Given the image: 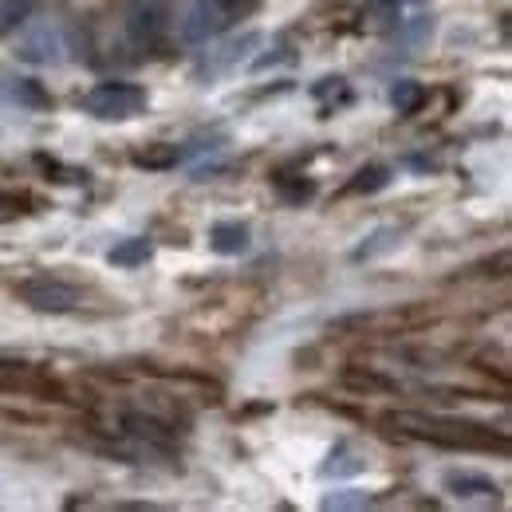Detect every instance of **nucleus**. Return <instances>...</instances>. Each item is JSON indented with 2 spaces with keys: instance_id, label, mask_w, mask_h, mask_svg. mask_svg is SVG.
Segmentation results:
<instances>
[{
  "instance_id": "1",
  "label": "nucleus",
  "mask_w": 512,
  "mask_h": 512,
  "mask_svg": "<svg viewBox=\"0 0 512 512\" xmlns=\"http://www.w3.org/2000/svg\"><path fill=\"white\" fill-rule=\"evenodd\" d=\"M383 426H394L398 434L406 438H418V442H434V446L449 449H505V438H497L489 426L481 422H465V418H438V414H386Z\"/></svg>"
},
{
  "instance_id": "2",
  "label": "nucleus",
  "mask_w": 512,
  "mask_h": 512,
  "mask_svg": "<svg viewBox=\"0 0 512 512\" xmlns=\"http://www.w3.org/2000/svg\"><path fill=\"white\" fill-rule=\"evenodd\" d=\"M16 56L32 67H52L67 60L64 28L48 16H28L16 32Z\"/></svg>"
},
{
  "instance_id": "3",
  "label": "nucleus",
  "mask_w": 512,
  "mask_h": 512,
  "mask_svg": "<svg viewBox=\"0 0 512 512\" xmlns=\"http://www.w3.org/2000/svg\"><path fill=\"white\" fill-rule=\"evenodd\" d=\"M229 20H233V12H229L225 0H178L170 24H174L178 40H186V44H205V40L221 36V32L229 28Z\"/></svg>"
},
{
  "instance_id": "4",
  "label": "nucleus",
  "mask_w": 512,
  "mask_h": 512,
  "mask_svg": "<svg viewBox=\"0 0 512 512\" xmlns=\"http://www.w3.org/2000/svg\"><path fill=\"white\" fill-rule=\"evenodd\" d=\"M146 91L138 83H99L83 95V111L91 119H103V123H127V119H138L146 111Z\"/></svg>"
},
{
  "instance_id": "5",
  "label": "nucleus",
  "mask_w": 512,
  "mask_h": 512,
  "mask_svg": "<svg viewBox=\"0 0 512 512\" xmlns=\"http://www.w3.org/2000/svg\"><path fill=\"white\" fill-rule=\"evenodd\" d=\"M16 296L36 308V312H52V316H64V312H75L83 304L79 288H71L67 280H56V276H32L16 288Z\"/></svg>"
},
{
  "instance_id": "6",
  "label": "nucleus",
  "mask_w": 512,
  "mask_h": 512,
  "mask_svg": "<svg viewBox=\"0 0 512 512\" xmlns=\"http://www.w3.org/2000/svg\"><path fill=\"white\" fill-rule=\"evenodd\" d=\"M253 48H260V32H245V36H233V40H225V44H217L213 52H205L201 56V64H197V75H221V71H229V67H237Z\"/></svg>"
},
{
  "instance_id": "7",
  "label": "nucleus",
  "mask_w": 512,
  "mask_h": 512,
  "mask_svg": "<svg viewBox=\"0 0 512 512\" xmlns=\"http://www.w3.org/2000/svg\"><path fill=\"white\" fill-rule=\"evenodd\" d=\"M446 493L453 501H501V485L497 481H489L485 473H469V469H453L446 473Z\"/></svg>"
},
{
  "instance_id": "8",
  "label": "nucleus",
  "mask_w": 512,
  "mask_h": 512,
  "mask_svg": "<svg viewBox=\"0 0 512 512\" xmlns=\"http://www.w3.org/2000/svg\"><path fill=\"white\" fill-rule=\"evenodd\" d=\"M209 249L217 256L249 253V225H241V221H217L209 229Z\"/></svg>"
},
{
  "instance_id": "9",
  "label": "nucleus",
  "mask_w": 512,
  "mask_h": 512,
  "mask_svg": "<svg viewBox=\"0 0 512 512\" xmlns=\"http://www.w3.org/2000/svg\"><path fill=\"white\" fill-rule=\"evenodd\" d=\"M154 256V241L150 237H127V241H119L111 253H107V264H115V268H138V264H146Z\"/></svg>"
},
{
  "instance_id": "10",
  "label": "nucleus",
  "mask_w": 512,
  "mask_h": 512,
  "mask_svg": "<svg viewBox=\"0 0 512 512\" xmlns=\"http://www.w3.org/2000/svg\"><path fill=\"white\" fill-rule=\"evenodd\" d=\"M390 186V166H363L347 186H343V197H363V193H379Z\"/></svg>"
},
{
  "instance_id": "11",
  "label": "nucleus",
  "mask_w": 512,
  "mask_h": 512,
  "mask_svg": "<svg viewBox=\"0 0 512 512\" xmlns=\"http://www.w3.org/2000/svg\"><path fill=\"white\" fill-rule=\"evenodd\" d=\"M390 103H394L398 115H414V111L426 103V87H422L418 79H398V83L390 87Z\"/></svg>"
},
{
  "instance_id": "12",
  "label": "nucleus",
  "mask_w": 512,
  "mask_h": 512,
  "mask_svg": "<svg viewBox=\"0 0 512 512\" xmlns=\"http://www.w3.org/2000/svg\"><path fill=\"white\" fill-rule=\"evenodd\" d=\"M367 469V461L355 453L351 446H339L331 449V457H327V465L320 469V477H355V473H363Z\"/></svg>"
},
{
  "instance_id": "13",
  "label": "nucleus",
  "mask_w": 512,
  "mask_h": 512,
  "mask_svg": "<svg viewBox=\"0 0 512 512\" xmlns=\"http://www.w3.org/2000/svg\"><path fill=\"white\" fill-rule=\"evenodd\" d=\"M178 162H182V150H178V146H162V142L134 154V166H142V170H170V166H178Z\"/></svg>"
},
{
  "instance_id": "14",
  "label": "nucleus",
  "mask_w": 512,
  "mask_h": 512,
  "mask_svg": "<svg viewBox=\"0 0 512 512\" xmlns=\"http://www.w3.org/2000/svg\"><path fill=\"white\" fill-rule=\"evenodd\" d=\"M312 95H316V103L327 111L331 103H347V99H351V87H347L343 75H327V79H320V83L312 87Z\"/></svg>"
},
{
  "instance_id": "15",
  "label": "nucleus",
  "mask_w": 512,
  "mask_h": 512,
  "mask_svg": "<svg viewBox=\"0 0 512 512\" xmlns=\"http://www.w3.org/2000/svg\"><path fill=\"white\" fill-rule=\"evenodd\" d=\"M402 245V233L398 229H379V233H371V241L367 245H359L355 249V260H371V256H383L390 249H398Z\"/></svg>"
},
{
  "instance_id": "16",
  "label": "nucleus",
  "mask_w": 512,
  "mask_h": 512,
  "mask_svg": "<svg viewBox=\"0 0 512 512\" xmlns=\"http://www.w3.org/2000/svg\"><path fill=\"white\" fill-rule=\"evenodd\" d=\"M28 12H32V0H0V36L20 28L28 20Z\"/></svg>"
},
{
  "instance_id": "17",
  "label": "nucleus",
  "mask_w": 512,
  "mask_h": 512,
  "mask_svg": "<svg viewBox=\"0 0 512 512\" xmlns=\"http://www.w3.org/2000/svg\"><path fill=\"white\" fill-rule=\"evenodd\" d=\"M371 497L367 493H355V489H343V493H331L323 497V509H367Z\"/></svg>"
},
{
  "instance_id": "18",
  "label": "nucleus",
  "mask_w": 512,
  "mask_h": 512,
  "mask_svg": "<svg viewBox=\"0 0 512 512\" xmlns=\"http://www.w3.org/2000/svg\"><path fill=\"white\" fill-rule=\"evenodd\" d=\"M36 162H40L48 174H60L56 182H87V170H71V166L56 162V158H48V154H36Z\"/></svg>"
},
{
  "instance_id": "19",
  "label": "nucleus",
  "mask_w": 512,
  "mask_h": 512,
  "mask_svg": "<svg viewBox=\"0 0 512 512\" xmlns=\"http://www.w3.org/2000/svg\"><path fill=\"white\" fill-rule=\"evenodd\" d=\"M16 99H20V103H32V107H48V95H44L40 83H32V79H20V83H16Z\"/></svg>"
},
{
  "instance_id": "20",
  "label": "nucleus",
  "mask_w": 512,
  "mask_h": 512,
  "mask_svg": "<svg viewBox=\"0 0 512 512\" xmlns=\"http://www.w3.org/2000/svg\"><path fill=\"white\" fill-rule=\"evenodd\" d=\"M16 213H20V201L8 197V193H0V221H12Z\"/></svg>"
},
{
  "instance_id": "21",
  "label": "nucleus",
  "mask_w": 512,
  "mask_h": 512,
  "mask_svg": "<svg viewBox=\"0 0 512 512\" xmlns=\"http://www.w3.org/2000/svg\"><path fill=\"white\" fill-rule=\"evenodd\" d=\"M398 4H402V8H410V4H422V0H398Z\"/></svg>"
}]
</instances>
